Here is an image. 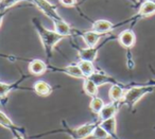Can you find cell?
Listing matches in <instances>:
<instances>
[{"mask_svg": "<svg viewBox=\"0 0 155 139\" xmlns=\"http://www.w3.org/2000/svg\"><path fill=\"white\" fill-rule=\"evenodd\" d=\"M32 2L33 5H35L44 15L47 16L49 19L52 20L54 30L60 35H62L64 37L80 35V33H77V31L73 30L70 25L60 15L55 5L51 3L48 0H32Z\"/></svg>", "mask_w": 155, "mask_h": 139, "instance_id": "6da1fadb", "label": "cell"}, {"mask_svg": "<svg viewBox=\"0 0 155 139\" xmlns=\"http://www.w3.org/2000/svg\"><path fill=\"white\" fill-rule=\"evenodd\" d=\"M32 24L34 26V29L36 31L37 35H38L39 39H41L46 56H47L48 60H50L52 54H53V50L55 46L66 37L60 35L55 30H49V29L45 28L37 18H33Z\"/></svg>", "mask_w": 155, "mask_h": 139, "instance_id": "7a4b0ae2", "label": "cell"}, {"mask_svg": "<svg viewBox=\"0 0 155 139\" xmlns=\"http://www.w3.org/2000/svg\"><path fill=\"white\" fill-rule=\"evenodd\" d=\"M155 90V82L151 81L150 84L144 85H135L125 90L124 97L121 102V105H127L131 111L135 108L136 104L143 98L146 94L153 92Z\"/></svg>", "mask_w": 155, "mask_h": 139, "instance_id": "3957f363", "label": "cell"}, {"mask_svg": "<svg viewBox=\"0 0 155 139\" xmlns=\"http://www.w3.org/2000/svg\"><path fill=\"white\" fill-rule=\"evenodd\" d=\"M63 124H64V130H60V131H53V132H49V133H45L43 135H47V134H53V133H65L68 136H70L72 139H86L88 137H91L93 131L95 130V127L100 123L99 119L94 120V121H89L86 123L82 124V125L78 126L75 128H71L68 126V124L66 123L65 120H63ZM41 134H39L38 136L34 137V138H38V137L43 136Z\"/></svg>", "mask_w": 155, "mask_h": 139, "instance_id": "277c9868", "label": "cell"}, {"mask_svg": "<svg viewBox=\"0 0 155 139\" xmlns=\"http://www.w3.org/2000/svg\"><path fill=\"white\" fill-rule=\"evenodd\" d=\"M112 37L106 38L101 45H98L96 47H85V48H78V56L80 58V61H89V62H95L98 58V53L99 50L107 43L108 41H110Z\"/></svg>", "mask_w": 155, "mask_h": 139, "instance_id": "5b68a950", "label": "cell"}, {"mask_svg": "<svg viewBox=\"0 0 155 139\" xmlns=\"http://www.w3.org/2000/svg\"><path fill=\"white\" fill-rule=\"evenodd\" d=\"M154 14H155V0H148V1H144L143 3H141L139 5L137 13L133 17L130 18V19H127V22H136L139 19L150 17V16L154 15Z\"/></svg>", "mask_w": 155, "mask_h": 139, "instance_id": "8992f818", "label": "cell"}, {"mask_svg": "<svg viewBox=\"0 0 155 139\" xmlns=\"http://www.w3.org/2000/svg\"><path fill=\"white\" fill-rule=\"evenodd\" d=\"M48 70L54 71V72L65 73V74L69 75V77H71V78H75V79H81V80L85 79V77L83 75V73H82V71H81L79 65H78V63H72V64H69L64 67H60V68L48 65Z\"/></svg>", "mask_w": 155, "mask_h": 139, "instance_id": "52a82bcc", "label": "cell"}, {"mask_svg": "<svg viewBox=\"0 0 155 139\" xmlns=\"http://www.w3.org/2000/svg\"><path fill=\"white\" fill-rule=\"evenodd\" d=\"M121 25H123V22H121V24H119V25H114L112 22H110V20L98 19L93 22L91 30L95 31V32L99 33V34H101V35H105V34H107V33L114 31L117 27L121 26Z\"/></svg>", "mask_w": 155, "mask_h": 139, "instance_id": "ba28073f", "label": "cell"}, {"mask_svg": "<svg viewBox=\"0 0 155 139\" xmlns=\"http://www.w3.org/2000/svg\"><path fill=\"white\" fill-rule=\"evenodd\" d=\"M117 39L119 44L125 49H131L136 44V35L132 29H127L120 32L117 36Z\"/></svg>", "mask_w": 155, "mask_h": 139, "instance_id": "9c48e42d", "label": "cell"}, {"mask_svg": "<svg viewBox=\"0 0 155 139\" xmlns=\"http://www.w3.org/2000/svg\"><path fill=\"white\" fill-rule=\"evenodd\" d=\"M89 79L93 80L98 86H102L105 85V84H119V82L117 81L115 78L108 75L106 72H104L103 70H100V69L96 68V71L93 73V74L89 77Z\"/></svg>", "mask_w": 155, "mask_h": 139, "instance_id": "30bf717a", "label": "cell"}, {"mask_svg": "<svg viewBox=\"0 0 155 139\" xmlns=\"http://www.w3.org/2000/svg\"><path fill=\"white\" fill-rule=\"evenodd\" d=\"M120 103H108L103 106L99 114H98V119L99 121H103V120L110 119V118L116 117V114L118 113Z\"/></svg>", "mask_w": 155, "mask_h": 139, "instance_id": "8fae6325", "label": "cell"}, {"mask_svg": "<svg viewBox=\"0 0 155 139\" xmlns=\"http://www.w3.org/2000/svg\"><path fill=\"white\" fill-rule=\"evenodd\" d=\"M28 70L30 74L33 75H41L48 71V64L39 58H34L30 61L28 65Z\"/></svg>", "mask_w": 155, "mask_h": 139, "instance_id": "7c38bea8", "label": "cell"}, {"mask_svg": "<svg viewBox=\"0 0 155 139\" xmlns=\"http://www.w3.org/2000/svg\"><path fill=\"white\" fill-rule=\"evenodd\" d=\"M81 37H82L83 41L86 45V47H96L99 45V41H101L103 35L99 34V33L95 32L93 30L84 31L83 33H80Z\"/></svg>", "mask_w": 155, "mask_h": 139, "instance_id": "4fadbf2b", "label": "cell"}, {"mask_svg": "<svg viewBox=\"0 0 155 139\" xmlns=\"http://www.w3.org/2000/svg\"><path fill=\"white\" fill-rule=\"evenodd\" d=\"M124 86L121 85V83L119 84H113L110 88V91H108V97H110V101L114 103H120L123 100V97H124L125 94Z\"/></svg>", "mask_w": 155, "mask_h": 139, "instance_id": "5bb4252c", "label": "cell"}, {"mask_svg": "<svg viewBox=\"0 0 155 139\" xmlns=\"http://www.w3.org/2000/svg\"><path fill=\"white\" fill-rule=\"evenodd\" d=\"M0 125L2 126V127L7 128V130H9L12 134H15V133H17V132H25L24 128L16 125L11 120V118H10L5 111H1V109H0Z\"/></svg>", "mask_w": 155, "mask_h": 139, "instance_id": "9a60e30c", "label": "cell"}, {"mask_svg": "<svg viewBox=\"0 0 155 139\" xmlns=\"http://www.w3.org/2000/svg\"><path fill=\"white\" fill-rule=\"evenodd\" d=\"M33 90L34 92L39 97H49L53 91V88L48 82L39 80L36 81L33 85Z\"/></svg>", "mask_w": 155, "mask_h": 139, "instance_id": "2e32d148", "label": "cell"}, {"mask_svg": "<svg viewBox=\"0 0 155 139\" xmlns=\"http://www.w3.org/2000/svg\"><path fill=\"white\" fill-rule=\"evenodd\" d=\"M100 125L107 132V134L110 136L112 139H119L118 135H117V120L116 117L110 118V119L100 121Z\"/></svg>", "mask_w": 155, "mask_h": 139, "instance_id": "e0dca14e", "label": "cell"}, {"mask_svg": "<svg viewBox=\"0 0 155 139\" xmlns=\"http://www.w3.org/2000/svg\"><path fill=\"white\" fill-rule=\"evenodd\" d=\"M83 90L84 92L89 96L91 98H95L98 97V92H99V86L89 78L83 80Z\"/></svg>", "mask_w": 155, "mask_h": 139, "instance_id": "ac0fdd59", "label": "cell"}, {"mask_svg": "<svg viewBox=\"0 0 155 139\" xmlns=\"http://www.w3.org/2000/svg\"><path fill=\"white\" fill-rule=\"evenodd\" d=\"M25 77H22L20 80H18L15 83H5V82L0 81V99H5L12 90L18 88V84L24 80Z\"/></svg>", "mask_w": 155, "mask_h": 139, "instance_id": "d6986e66", "label": "cell"}, {"mask_svg": "<svg viewBox=\"0 0 155 139\" xmlns=\"http://www.w3.org/2000/svg\"><path fill=\"white\" fill-rule=\"evenodd\" d=\"M78 65L80 67L81 71H82L85 79L89 78L96 71V67H95V65H94V63L89 62V61H79Z\"/></svg>", "mask_w": 155, "mask_h": 139, "instance_id": "ffe728a7", "label": "cell"}, {"mask_svg": "<svg viewBox=\"0 0 155 139\" xmlns=\"http://www.w3.org/2000/svg\"><path fill=\"white\" fill-rule=\"evenodd\" d=\"M21 1H26V2L30 3L33 5L32 0H0V12L3 11H9L11 8H13L14 5H18Z\"/></svg>", "mask_w": 155, "mask_h": 139, "instance_id": "44dd1931", "label": "cell"}, {"mask_svg": "<svg viewBox=\"0 0 155 139\" xmlns=\"http://www.w3.org/2000/svg\"><path fill=\"white\" fill-rule=\"evenodd\" d=\"M104 105H105V103H104V101L101 98L95 97V98H91V102H89V109L98 116V114L101 111V109L103 108Z\"/></svg>", "mask_w": 155, "mask_h": 139, "instance_id": "7402d4cb", "label": "cell"}, {"mask_svg": "<svg viewBox=\"0 0 155 139\" xmlns=\"http://www.w3.org/2000/svg\"><path fill=\"white\" fill-rule=\"evenodd\" d=\"M91 137L93 139H110V136L100 124H98L95 127V130L91 133Z\"/></svg>", "mask_w": 155, "mask_h": 139, "instance_id": "603a6c76", "label": "cell"}, {"mask_svg": "<svg viewBox=\"0 0 155 139\" xmlns=\"http://www.w3.org/2000/svg\"><path fill=\"white\" fill-rule=\"evenodd\" d=\"M58 2L66 8H73L77 5L78 0H58Z\"/></svg>", "mask_w": 155, "mask_h": 139, "instance_id": "cb8c5ba5", "label": "cell"}, {"mask_svg": "<svg viewBox=\"0 0 155 139\" xmlns=\"http://www.w3.org/2000/svg\"><path fill=\"white\" fill-rule=\"evenodd\" d=\"M13 139H28L26 136V132H17L13 134Z\"/></svg>", "mask_w": 155, "mask_h": 139, "instance_id": "d4e9b609", "label": "cell"}, {"mask_svg": "<svg viewBox=\"0 0 155 139\" xmlns=\"http://www.w3.org/2000/svg\"><path fill=\"white\" fill-rule=\"evenodd\" d=\"M8 11H3V12H0V28L2 26V22H3V19H5V15H7Z\"/></svg>", "mask_w": 155, "mask_h": 139, "instance_id": "484cf974", "label": "cell"}, {"mask_svg": "<svg viewBox=\"0 0 155 139\" xmlns=\"http://www.w3.org/2000/svg\"><path fill=\"white\" fill-rule=\"evenodd\" d=\"M144 1H148V0H138V1H137L138 5H141V3H143Z\"/></svg>", "mask_w": 155, "mask_h": 139, "instance_id": "4316f807", "label": "cell"}, {"mask_svg": "<svg viewBox=\"0 0 155 139\" xmlns=\"http://www.w3.org/2000/svg\"><path fill=\"white\" fill-rule=\"evenodd\" d=\"M135 1H136V2H137V1H138V0H135Z\"/></svg>", "mask_w": 155, "mask_h": 139, "instance_id": "83f0119b", "label": "cell"}, {"mask_svg": "<svg viewBox=\"0 0 155 139\" xmlns=\"http://www.w3.org/2000/svg\"><path fill=\"white\" fill-rule=\"evenodd\" d=\"M154 130H155V126H154Z\"/></svg>", "mask_w": 155, "mask_h": 139, "instance_id": "f1b7e54d", "label": "cell"}, {"mask_svg": "<svg viewBox=\"0 0 155 139\" xmlns=\"http://www.w3.org/2000/svg\"><path fill=\"white\" fill-rule=\"evenodd\" d=\"M83 1H84V0H83Z\"/></svg>", "mask_w": 155, "mask_h": 139, "instance_id": "f546056e", "label": "cell"}, {"mask_svg": "<svg viewBox=\"0 0 155 139\" xmlns=\"http://www.w3.org/2000/svg\"><path fill=\"white\" fill-rule=\"evenodd\" d=\"M110 139H112V138H110Z\"/></svg>", "mask_w": 155, "mask_h": 139, "instance_id": "4dcf8cb0", "label": "cell"}]
</instances>
